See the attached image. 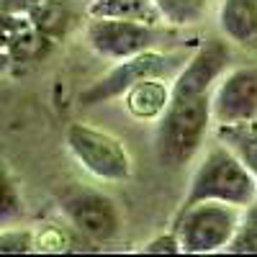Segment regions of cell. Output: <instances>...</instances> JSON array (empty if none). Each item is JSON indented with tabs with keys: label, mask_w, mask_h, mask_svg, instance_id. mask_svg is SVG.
I'll return each mask as SVG.
<instances>
[{
	"label": "cell",
	"mask_w": 257,
	"mask_h": 257,
	"mask_svg": "<svg viewBox=\"0 0 257 257\" xmlns=\"http://www.w3.org/2000/svg\"><path fill=\"white\" fill-rule=\"evenodd\" d=\"M254 198H257V175L247 170V165L231 149H226L219 142L198 162L178 211L201 201H224L244 208Z\"/></svg>",
	"instance_id": "obj_1"
},
{
	"label": "cell",
	"mask_w": 257,
	"mask_h": 257,
	"mask_svg": "<svg viewBox=\"0 0 257 257\" xmlns=\"http://www.w3.org/2000/svg\"><path fill=\"white\" fill-rule=\"evenodd\" d=\"M211 95L170 98L157 128V157L165 167L180 170L198 155L211 128Z\"/></svg>",
	"instance_id": "obj_2"
},
{
	"label": "cell",
	"mask_w": 257,
	"mask_h": 257,
	"mask_svg": "<svg viewBox=\"0 0 257 257\" xmlns=\"http://www.w3.org/2000/svg\"><path fill=\"white\" fill-rule=\"evenodd\" d=\"M242 221V208L224 201H201L175 213V234L188 254H208L229 247Z\"/></svg>",
	"instance_id": "obj_3"
},
{
	"label": "cell",
	"mask_w": 257,
	"mask_h": 257,
	"mask_svg": "<svg viewBox=\"0 0 257 257\" xmlns=\"http://www.w3.org/2000/svg\"><path fill=\"white\" fill-rule=\"evenodd\" d=\"M64 142L72 157L98 180L123 183L134 173L123 142L103 128H95L90 123H70L64 132Z\"/></svg>",
	"instance_id": "obj_4"
},
{
	"label": "cell",
	"mask_w": 257,
	"mask_h": 257,
	"mask_svg": "<svg viewBox=\"0 0 257 257\" xmlns=\"http://www.w3.org/2000/svg\"><path fill=\"white\" fill-rule=\"evenodd\" d=\"M180 67H183V64H178V57L175 54H165V52H157V49L139 52L134 57L118 59L116 67L108 75H103L98 82L90 85L88 90H82L80 103L82 105H98V103L113 100V98H123V93L128 88H134L139 80H147V77H167V75H173Z\"/></svg>",
	"instance_id": "obj_5"
},
{
	"label": "cell",
	"mask_w": 257,
	"mask_h": 257,
	"mask_svg": "<svg viewBox=\"0 0 257 257\" xmlns=\"http://www.w3.org/2000/svg\"><path fill=\"white\" fill-rule=\"evenodd\" d=\"M88 41L100 57L118 62L139 52L155 49L157 34L152 24H144V21L93 16V21L88 24Z\"/></svg>",
	"instance_id": "obj_6"
},
{
	"label": "cell",
	"mask_w": 257,
	"mask_h": 257,
	"mask_svg": "<svg viewBox=\"0 0 257 257\" xmlns=\"http://www.w3.org/2000/svg\"><path fill=\"white\" fill-rule=\"evenodd\" d=\"M62 213L80 234L95 242H111L121 229V213L116 203L98 190H67L62 196Z\"/></svg>",
	"instance_id": "obj_7"
},
{
	"label": "cell",
	"mask_w": 257,
	"mask_h": 257,
	"mask_svg": "<svg viewBox=\"0 0 257 257\" xmlns=\"http://www.w3.org/2000/svg\"><path fill=\"white\" fill-rule=\"evenodd\" d=\"M231 62V47L226 39H206L173 77L170 98H201L211 95L213 85L221 80Z\"/></svg>",
	"instance_id": "obj_8"
},
{
	"label": "cell",
	"mask_w": 257,
	"mask_h": 257,
	"mask_svg": "<svg viewBox=\"0 0 257 257\" xmlns=\"http://www.w3.org/2000/svg\"><path fill=\"white\" fill-rule=\"evenodd\" d=\"M213 123H237L257 118V64L226 70L211 90Z\"/></svg>",
	"instance_id": "obj_9"
},
{
	"label": "cell",
	"mask_w": 257,
	"mask_h": 257,
	"mask_svg": "<svg viewBox=\"0 0 257 257\" xmlns=\"http://www.w3.org/2000/svg\"><path fill=\"white\" fill-rule=\"evenodd\" d=\"M219 29L229 44L257 47V0H221Z\"/></svg>",
	"instance_id": "obj_10"
},
{
	"label": "cell",
	"mask_w": 257,
	"mask_h": 257,
	"mask_svg": "<svg viewBox=\"0 0 257 257\" xmlns=\"http://www.w3.org/2000/svg\"><path fill=\"white\" fill-rule=\"evenodd\" d=\"M170 95H173V82L167 85V77H147L123 93V105L134 118L155 121L167 111Z\"/></svg>",
	"instance_id": "obj_11"
},
{
	"label": "cell",
	"mask_w": 257,
	"mask_h": 257,
	"mask_svg": "<svg viewBox=\"0 0 257 257\" xmlns=\"http://www.w3.org/2000/svg\"><path fill=\"white\" fill-rule=\"evenodd\" d=\"M26 13L34 29L41 31L49 41L62 39L77 21V8L72 0H36L26 8Z\"/></svg>",
	"instance_id": "obj_12"
},
{
	"label": "cell",
	"mask_w": 257,
	"mask_h": 257,
	"mask_svg": "<svg viewBox=\"0 0 257 257\" xmlns=\"http://www.w3.org/2000/svg\"><path fill=\"white\" fill-rule=\"evenodd\" d=\"M216 139L237 155L257 175V118L237 123H216Z\"/></svg>",
	"instance_id": "obj_13"
},
{
	"label": "cell",
	"mask_w": 257,
	"mask_h": 257,
	"mask_svg": "<svg viewBox=\"0 0 257 257\" xmlns=\"http://www.w3.org/2000/svg\"><path fill=\"white\" fill-rule=\"evenodd\" d=\"M90 16H108V18H132V21H144V24H157L160 11L155 0H93L90 3Z\"/></svg>",
	"instance_id": "obj_14"
},
{
	"label": "cell",
	"mask_w": 257,
	"mask_h": 257,
	"mask_svg": "<svg viewBox=\"0 0 257 257\" xmlns=\"http://www.w3.org/2000/svg\"><path fill=\"white\" fill-rule=\"evenodd\" d=\"M160 18L173 26H190L203 18L208 0H155Z\"/></svg>",
	"instance_id": "obj_15"
},
{
	"label": "cell",
	"mask_w": 257,
	"mask_h": 257,
	"mask_svg": "<svg viewBox=\"0 0 257 257\" xmlns=\"http://www.w3.org/2000/svg\"><path fill=\"white\" fill-rule=\"evenodd\" d=\"M229 252L239 254H257V198L242 208V221L239 229L234 234V239L226 247Z\"/></svg>",
	"instance_id": "obj_16"
},
{
	"label": "cell",
	"mask_w": 257,
	"mask_h": 257,
	"mask_svg": "<svg viewBox=\"0 0 257 257\" xmlns=\"http://www.w3.org/2000/svg\"><path fill=\"white\" fill-rule=\"evenodd\" d=\"M24 211V203H21L18 188L8 173V167L0 160V226H6L11 221H16Z\"/></svg>",
	"instance_id": "obj_17"
},
{
	"label": "cell",
	"mask_w": 257,
	"mask_h": 257,
	"mask_svg": "<svg viewBox=\"0 0 257 257\" xmlns=\"http://www.w3.org/2000/svg\"><path fill=\"white\" fill-rule=\"evenodd\" d=\"M144 252H149V254H178V252H183L175 229L160 234V237H155L152 242H147L144 244Z\"/></svg>",
	"instance_id": "obj_18"
},
{
	"label": "cell",
	"mask_w": 257,
	"mask_h": 257,
	"mask_svg": "<svg viewBox=\"0 0 257 257\" xmlns=\"http://www.w3.org/2000/svg\"><path fill=\"white\" fill-rule=\"evenodd\" d=\"M31 234L29 231H3L0 234V252H29Z\"/></svg>",
	"instance_id": "obj_19"
}]
</instances>
